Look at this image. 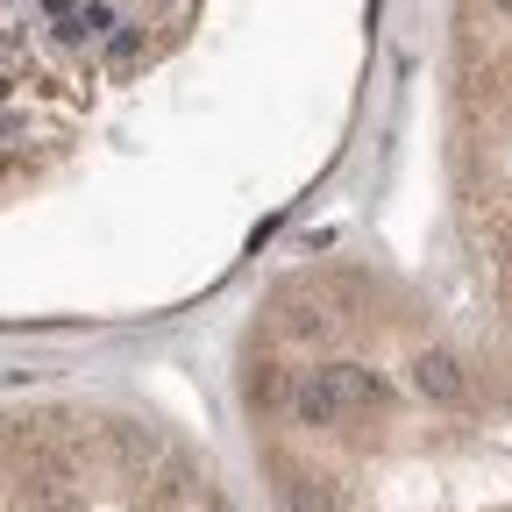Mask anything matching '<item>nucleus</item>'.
<instances>
[{"label": "nucleus", "instance_id": "nucleus-1", "mask_svg": "<svg viewBox=\"0 0 512 512\" xmlns=\"http://www.w3.org/2000/svg\"><path fill=\"white\" fill-rule=\"evenodd\" d=\"M285 413L299 420V427H342L349 420V406H342V392H335V370H292V399H285Z\"/></svg>", "mask_w": 512, "mask_h": 512}, {"label": "nucleus", "instance_id": "nucleus-2", "mask_svg": "<svg viewBox=\"0 0 512 512\" xmlns=\"http://www.w3.org/2000/svg\"><path fill=\"white\" fill-rule=\"evenodd\" d=\"M413 392L434 399V406H463V399H470V363H463L456 349H441V342L420 349V356H413Z\"/></svg>", "mask_w": 512, "mask_h": 512}, {"label": "nucleus", "instance_id": "nucleus-3", "mask_svg": "<svg viewBox=\"0 0 512 512\" xmlns=\"http://www.w3.org/2000/svg\"><path fill=\"white\" fill-rule=\"evenodd\" d=\"M278 498H285V512H342V484L328 477V470H292L285 456H278Z\"/></svg>", "mask_w": 512, "mask_h": 512}, {"label": "nucleus", "instance_id": "nucleus-4", "mask_svg": "<svg viewBox=\"0 0 512 512\" xmlns=\"http://www.w3.org/2000/svg\"><path fill=\"white\" fill-rule=\"evenodd\" d=\"M328 370H335V392H342L349 413H377L384 399H392V392H384V377H377L370 363H328Z\"/></svg>", "mask_w": 512, "mask_h": 512}, {"label": "nucleus", "instance_id": "nucleus-5", "mask_svg": "<svg viewBox=\"0 0 512 512\" xmlns=\"http://www.w3.org/2000/svg\"><path fill=\"white\" fill-rule=\"evenodd\" d=\"M107 441H114V456H121V463H164V456H171L164 434H157V427H136V420H114Z\"/></svg>", "mask_w": 512, "mask_h": 512}, {"label": "nucleus", "instance_id": "nucleus-6", "mask_svg": "<svg viewBox=\"0 0 512 512\" xmlns=\"http://www.w3.org/2000/svg\"><path fill=\"white\" fill-rule=\"evenodd\" d=\"M285 399H292V370L271 363V356H264V363H249V406H264V413H271V406H285Z\"/></svg>", "mask_w": 512, "mask_h": 512}, {"label": "nucleus", "instance_id": "nucleus-7", "mask_svg": "<svg viewBox=\"0 0 512 512\" xmlns=\"http://www.w3.org/2000/svg\"><path fill=\"white\" fill-rule=\"evenodd\" d=\"M285 335H299V342H335V313L320 306V299H299V306L285 313Z\"/></svg>", "mask_w": 512, "mask_h": 512}, {"label": "nucleus", "instance_id": "nucleus-8", "mask_svg": "<svg viewBox=\"0 0 512 512\" xmlns=\"http://www.w3.org/2000/svg\"><path fill=\"white\" fill-rule=\"evenodd\" d=\"M200 512H235V505L228 498H200Z\"/></svg>", "mask_w": 512, "mask_h": 512}, {"label": "nucleus", "instance_id": "nucleus-9", "mask_svg": "<svg viewBox=\"0 0 512 512\" xmlns=\"http://www.w3.org/2000/svg\"><path fill=\"white\" fill-rule=\"evenodd\" d=\"M491 8H498V15H512V0H491Z\"/></svg>", "mask_w": 512, "mask_h": 512}]
</instances>
